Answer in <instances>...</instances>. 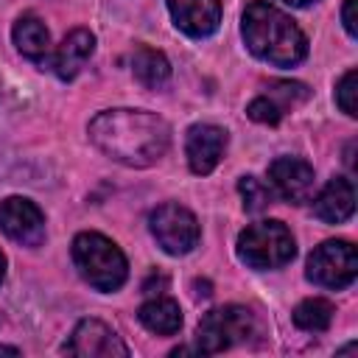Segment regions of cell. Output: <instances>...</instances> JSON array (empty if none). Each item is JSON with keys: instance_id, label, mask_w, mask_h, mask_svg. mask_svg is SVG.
Instances as JSON below:
<instances>
[{"instance_id": "6", "label": "cell", "mask_w": 358, "mask_h": 358, "mask_svg": "<svg viewBox=\"0 0 358 358\" xmlns=\"http://www.w3.org/2000/svg\"><path fill=\"white\" fill-rule=\"evenodd\" d=\"M305 277L319 288L341 291L358 277V255L350 241H324L308 257Z\"/></svg>"}, {"instance_id": "12", "label": "cell", "mask_w": 358, "mask_h": 358, "mask_svg": "<svg viewBox=\"0 0 358 358\" xmlns=\"http://www.w3.org/2000/svg\"><path fill=\"white\" fill-rule=\"evenodd\" d=\"M165 6L173 25L193 39H204L218 31L221 0H165Z\"/></svg>"}, {"instance_id": "16", "label": "cell", "mask_w": 358, "mask_h": 358, "mask_svg": "<svg viewBox=\"0 0 358 358\" xmlns=\"http://www.w3.org/2000/svg\"><path fill=\"white\" fill-rule=\"evenodd\" d=\"M137 319L145 330L157 333V336H173L179 333L182 327V310H179V302L168 299V296H157V299H148L140 305L137 310Z\"/></svg>"}, {"instance_id": "26", "label": "cell", "mask_w": 358, "mask_h": 358, "mask_svg": "<svg viewBox=\"0 0 358 358\" xmlns=\"http://www.w3.org/2000/svg\"><path fill=\"white\" fill-rule=\"evenodd\" d=\"M6 280V257H3V252H0V282Z\"/></svg>"}, {"instance_id": "15", "label": "cell", "mask_w": 358, "mask_h": 358, "mask_svg": "<svg viewBox=\"0 0 358 358\" xmlns=\"http://www.w3.org/2000/svg\"><path fill=\"white\" fill-rule=\"evenodd\" d=\"M11 39L25 59L36 64H45L50 59V34L36 14H22L11 28Z\"/></svg>"}, {"instance_id": "2", "label": "cell", "mask_w": 358, "mask_h": 358, "mask_svg": "<svg viewBox=\"0 0 358 358\" xmlns=\"http://www.w3.org/2000/svg\"><path fill=\"white\" fill-rule=\"evenodd\" d=\"M241 34L246 48L274 67H294L308 56V39L302 28L266 0H252L246 6L241 17Z\"/></svg>"}, {"instance_id": "10", "label": "cell", "mask_w": 358, "mask_h": 358, "mask_svg": "<svg viewBox=\"0 0 358 358\" xmlns=\"http://www.w3.org/2000/svg\"><path fill=\"white\" fill-rule=\"evenodd\" d=\"M227 129L215 126V123H196L187 129L185 137V154H187V165L193 173L207 176L215 171V165L221 162L224 151H227Z\"/></svg>"}, {"instance_id": "14", "label": "cell", "mask_w": 358, "mask_h": 358, "mask_svg": "<svg viewBox=\"0 0 358 358\" xmlns=\"http://www.w3.org/2000/svg\"><path fill=\"white\" fill-rule=\"evenodd\" d=\"M355 210V187L350 179H330L322 193L313 199V215L324 224H344Z\"/></svg>"}, {"instance_id": "23", "label": "cell", "mask_w": 358, "mask_h": 358, "mask_svg": "<svg viewBox=\"0 0 358 358\" xmlns=\"http://www.w3.org/2000/svg\"><path fill=\"white\" fill-rule=\"evenodd\" d=\"M355 3L358 0H344V6H341V22H344V31L355 39L358 36V28H355Z\"/></svg>"}, {"instance_id": "20", "label": "cell", "mask_w": 358, "mask_h": 358, "mask_svg": "<svg viewBox=\"0 0 358 358\" xmlns=\"http://www.w3.org/2000/svg\"><path fill=\"white\" fill-rule=\"evenodd\" d=\"M308 95H310V90H308L305 84H299V81H277V84H271L268 92H266V98H271L282 112H288V106L294 109L296 103L308 101Z\"/></svg>"}, {"instance_id": "21", "label": "cell", "mask_w": 358, "mask_h": 358, "mask_svg": "<svg viewBox=\"0 0 358 358\" xmlns=\"http://www.w3.org/2000/svg\"><path fill=\"white\" fill-rule=\"evenodd\" d=\"M246 115L255 120V123H266V126H277L280 120H282V109L271 101V98H266V95H257L255 101H249V106H246Z\"/></svg>"}, {"instance_id": "18", "label": "cell", "mask_w": 358, "mask_h": 358, "mask_svg": "<svg viewBox=\"0 0 358 358\" xmlns=\"http://www.w3.org/2000/svg\"><path fill=\"white\" fill-rule=\"evenodd\" d=\"M333 313H336V308H333L327 299H322V296H310V299H302V302L294 308L291 319H294V324H296L299 330L322 333V330L330 327Z\"/></svg>"}, {"instance_id": "24", "label": "cell", "mask_w": 358, "mask_h": 358, "mask_svg": "<svg viewBox=\"0 0 358 358\" xmlns=\"http://www.w3.org/2000/svg\"><path fill=\"white\" fill-rule=\"evenodd\" d=\"M282 3H288V6H294V8H305V6H310V3H316V0H282Z\"/></svg>"}, {"instance_id": "1", "label": "cell", "mask_w": 358, "mask_h": 358, "mask_svg": "<svg viewBox=\"0 0 358 358\" xmlns=\"http://www.w3.org/2000/svg\"><path fill=\"white\" fill-rule=\"evenodd\" d=\"M90 143L126 168H151L171 145L168 123L145 109H106L87 126Z\"/></svg>"}, {"instance_id": "7", "label": "cell", "mask_w": 358, "mask_h": 358, "mask_svg": "<svg viewBox=\"0 0 358 358\" xmlns=\"http://www.w3.org/2000/svg\"><path fill=\"white\" fill-rule=\"evenodd\" d=\"M148 227H151V235L157 238V243L168 255H176V257L193 252L201 238L196 215L176 201H168V204H159L157 210H151Z\"/></svg>"}, {"instance_id": "4", "label": "cell", "mask_w": 358, "mask_h": 358, "mask_svg": "<svg viewBox=\"0 0 358 358\" xmlns=\"http://www.w3.org/2000/svg\"><path fill=\"white\" fill-rule=\"evenodd\" d=\"M238 260L246 263L255 271H271V268H282L294 260L296 255V241L291 235V229L282 221H257L249 224L235 243Z\"/></svg>"}, {"instance_id": "9", "label": "cell", "mask_w": 358, "mask_h": 358, "mask_svg": "<svg viewBox=\"0 0 358 358\" xmlns=\"http://www.w3.org/2000/svg\"><path fill=\"white\" fill-rule=\"evenodd\" d=\"M0 229L11 241L34 249L45 241V215L31 199L8 196L0 201Z\"/></svg>"}, {"instance_id": "25", "label": "cell", "mask_w": 358, "mask_h": 358, "mask_svg": "<svg viewBox=\"0 0 358 358\" xmlns=\"http://www.w3.org/2000/svg\"><path fill=\"white\" fill-rule=\"evenodd\" d=\"M0 355H20L17 347H0Z\"/></svg>"}, {"instance_id": "11", "label": "cell", "mask_w": 358, "mask_h": 358, "mask_svg": "<svg viewBox=\"0 0 358 358\" xmlns=\"http://www.w3.org/2000/svg\"><path fill=\"white\" fill-rule=\"evenodd\" d=\"M268 179L277 196L291 204H305L313 193V168L299 157H277L268 165Z\"/></svg>"}, {"instance_id": "3", "label": "cell", "mask_w": 358, "mask_h": 358, "mask_svg": "<svg viewBox=\"0 0 358 358\" xmlns=\"http://www.w3.org/2000/svg\"><path fill=\"white\" fill-rule=\"evenodd\" d=\"M70 255H73V263H76L78 274H81L95 291L112 294V291H117V288L126 282V277H129L126 255L120 252V246H117L115 241H109V238L101 235V232H78V235L73 238Z\"/></svg>"}, {"instance_id": "5", "label": "cell", "mask_w": 358, "mask_h": 358, "mask_svg": "<svg viewBox=\"0 0 358 358\" xmlns=\"http://www.w3.org/2000/svg\"><path fill=\"white\" fill-rule=\"evenodd\" d=\"M255 336V313L243 305H224L213 308L201 316L196 330V350L204 355L224 352L241 341Z\"/></svg>"}, {"instance_id": "22", "label": "cell", "mask_w": 358, "mask_h": 358, "mask_svg": "<svg viewBox=\"0 0 358 358\" xmlns=\"http://www.w3.org/2000/svg\"><path fill=\"white\" fill-rule=\"evenodd\" d=\"M355 81H358V73L355 70H347L338 78V84H336V103H338V109L347 117H355L358 115L355 112Z\"/></svg>"}, {"instance_id": "8", "label": "cell", "mask_w": 358, "mask_h": 358, "mask_svg": "<svg viewBox=\"0 0 358 358\" xmlns=\"http://www.w3.org/2000/svg\"><path fill=\"white\" fill-rule=\"evenodd\" d=\"M64 352L78 355V358H126L129 347L101 319H81L70 341L64 344Z\"/></svg>"}, {"instance_id": "17", "label": "cell", "mask_w": 358, "mask_h": 358, "mask_svg": "<svg viewBox=\"0 0 358 358\" xmlns=\"http://www.w3.org/2000/svg\"><path fill=\"white\" fill-rule=\"evenodd\" d=\"M131 73L143 87L159 90L171 81V62L159 50H154L148 45H140L131 56Z\"/></svg>"}, {"instance_id": "19", "label": "cell", "mask_w": 358, "mask_h": 358, "mask_svg": "<svg viewBox=\"0 0 358 358\" xmlns=\"http://www.w3.org/2000/svg\"><path fill=\"white\" fill-rule=\"evenodd\" d=\"M238 190H241L246 213H263L274 199V190L268 185H263L257 176H241L238 179Z\"/></svg>"}, {"instance_id": "13", "label": "cell", "mask_w": 358, "mask_h": 358, "mask_svg": "<svg viewBox=\"0 0 358 358\" xmlns=\"http://www.w3.org/2000/svg\"><path fill=\"white\" fill-rule=\"evenodd\" d=\"M95 53V36L87 28H73L50 56V67L62 81H73Z\"/></svg>"}]
</instances>
